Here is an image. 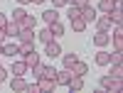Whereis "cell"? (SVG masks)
<instances>
[{
    "instance_id": "cell-1",
    "label": "cell",
    "mask_w": 123,
    "mask_h": 93,
    "mask_svg": "<svg viewBox=\"0 0 123 93\" xmlns=\"http://www.w3.org/2000/svg\"><path fill=\"white\" fill-rule=\"evenodd\" d=\"M101 88H108V91H121V78H113L111 74L101 76Z\"/></svg>"
},
{
    "instance_id": "cell-2",
    "label": "cell",
    "mask_w": 123,
    "mask_h": 93,
    "mask_svg": "<svg viewBox=\"0 0 123 93\" xmlns=\"http://www.w3.org/2000/svg\"><path fill=\"white\" fill-rule=\"evenodd\" d=\"M44 54L52 56V59L62 56V47H59V42H54V39H52V42H47V44H44Z\"/></svg>"
},
{
    "instance_id": "cell-3",
    "label": "cell",
    "mask_w": 123,
    "mask_h": 93,
    "mask_svg": "<svg viewBox=\"0 0 123 93\" xmlns=\"http://www.w3.org/2000/svg\"><path fill=\"white\" fill-rule=\"evenodd\" d=\"M108 42H111V34H108V32H104V29H98V32L94 34V44H96L98 49H104Z\"/></svg>"
},
{
    "instance_id": "cell-4",
    "label": "cell",
    "mask_w": 123,
    "mask_h": 93,
    "mask_svg": "<svg viewBox=\"0 0 123 93\" xmlns=\"http://www.w3.org/2000/svg\"><path fill=\"white\" fill-rule=\"evenodd\" d=\"M69 22H71V29H74V32H84V29L89 27V22L81 15H76V17H69Z\"/></svg>"
},
{
    "instance_id": "cell-5",
    "label": "cell",
    "mask_w": 123,
    "mask_h": 93,
    "mask_svg": "<svg viewBox=\"0 0 123 93\" xmlns=\"http://www.w3.org/2000/svg\"><path fill=\"white\" fill-rule=\"evenodd\" d=\"M108 20H111V22H116V25H121V22H123V7H121V3H116V5H113V10L108 12Z\"/></svg>"
},
{
    "instance_id": "cell-6",
    "label": "cell",
    "mask_w": 123,
    "mask_h": 93,
    "mask_svg": "<svg viewBox=\"0 0 123 93\" xmlns=\"http://www.w3.org/2000/svg\"><path fill=\"white\" fill-rule=\"evenodd\" d=\"M69 71H71V74H74V76H86V74H89V64H84V61L79 59V61H76V64L71 66Z\"/></svg>"
},
{
    "instance_id": "cell-7",
    "label": "cell",
    "mask_w": 123,
    "mask_h": 93,
    "mask_svg": "<svg viewBox=\"0 0 123 93\" xmlns=\"http://www.w3.org/2000/svg\"><path fill=\"white\" fill-rule=\"evenodd\" d=\"M69 91L71 93H74V91H81V88H84V76H74V74H71V78H69Z\"/></svg>"
},
{
    "instance_id": "cell-8",
    "label": "cell",
    "mask_w": 123,
    "mask_h": 93,
    "mask_svg": "<svg viewBox=\"0 0 123 93\" xmlns=\"http://www.w3.org/2000/svg\"><path fill=\"white\" fill-rule=\"evenodd\" d=\"M10 88H12V91H15V93H22V91H25V88H27V81H25V78H22V76H15V78H12V81H10Z\"/></svg>"
},
{
    "instance_id": "cell-9",
    "label": "cell",
    "mask_w": 123,
    "mask_h": 93,
    "mask_svg": "<svg viewBox=\"0 0 123 93\" xmlns=\"http://www.w3.org/2000/svg\"><path fill=\"white\" fill-rule=\"evenodd\" d=\"M57 88V83H54V81L52 78H37V91H54Z\"/></svg>"
},
{
    "instance_id": "cell-10",
    "label": "cell",
    "mask_w": 123,
    "mask_h": 93,
    "mask_svg": "<svg viewBox=\"0 0 123 93\" xmlns=\"http://www.w3.org/2000/svg\"><path fill=\"white\" fill-rule=\"evenodd\" d=\"M94 22H96V27H98V29H104V32H108V29H111V25H113V22L108 20V15H96V20H94Z\"/></svg>"
},
{
    "instance_id": "cell-11",
    "label": "cell",
    "mask_w": 123,
    "mask_h": 93,
    "mask_svg": "<svg viewBox=\"0 0 123 93\" xmlns=\"http://www.w3.org/2000/svg\"><path fill=\"white\" fill-rule=\"evenodd\" d=\"M22 61L27 64V69H32V66H37V64H39V54L32 49V51H27V54H25V59H22Z\"/></svg>"
},
{
    "instance_id": "cell-12",
    "label": "cell",
    "mask_w": 123,
    "mask_h": 93,
    "mask_svg": "<svg viewBox=\"0 0 123 93\" xmlns=\"http://www.w3.org/2000/svg\"><path fill=\"white\" fill-rule=\"evenodd\" d=\"M69 78H71V71H69V69H64V71H57V76H54L57 86H67V83H69Z\"/></svg>"
},
{
    "instance_id": "cell-13",
    "label": "cell",
    "mask_w": 123,
    "mask_h": 93,
    "mask_svg": "<svg viewBox=\"0 0 123 93\" xmlns=\"http://www.w3.org/2000/svg\"><path fill=\"white\" fill-rule=\"evenodd\" d=\"M17 39H20V42H35V29H25V27H20Z\"/></svg>"
},
{
    "instance_id": "cell-14",
    "label": "cell",
    "mask_w": 123,
    "mask_h": 93,
    "mask_svg": "<svg viewBox=\"0 0 123 93\" xmlns=\"http://www.w3.org/2000/svg\"><path fill=\"white\" fill-rule=\"evenodd\" d=\"M25 71H27V64H25V61H12L10 74H15V76H25Z\"/></svg>"
},
{
    "instance_id": "cell-15",
    "label": "cell",
    "mask_w": 123,
    "mask_h": 93,
    "mask_svg": "<svg viewBox=\"0 0 123 93\" xmlns=\"http://www.w3.org/2000/svg\"><path fill=\"white\" fill-rule=\"evenodd\" d=\"M81 17H84L86 22H94V20H96V7L84 5V7H81Z\"/></svg>"
},
{
    "instance_id": "cell-16",
    "label": "cell",
    "mask_w": 123,
    "mask_h": 93,
    "mask_svg": "<svg viewBox=\"0 0 123 93\" xmlns=\"http://www.w3.org/2000/svg\"><path fill=\"white\" fill-rule=\"evenodd\" d=\"M42 20H44L47 25H49V22H57V20H59V12H57V7H52V10H44V12H42Z\"/></svg>"
},
{
    "instance_id": "cell-17",
    "label": "cell",
    "mask_w": 123,
    "mask_h": 93,
    "mask_svg": "<svg viewBox=\"0 0 123 93\" xmlns=\"http://www.w3.org/2000/svg\"><path fill=\"white\" fill-rule=\"evenodd\" d=\"M17 32H20V25L12 22V20H7V22H5V34L7 37H17Z\"/></svg>"
},
{
    "instance_id": "cell-18",
    "label": "cell",
    "mask_w": 123,
    "mask_h": 93,
    "mask_svg": "<svg viewBox=\"0 0 123 93\" xmlns=\"http://www.w3.org/2000/svg\"><path fill=\"white\" fill-rule=\"evenodd\" d=\"M37 39H39L42 44H47V42H52V39H54V34L49 32V27H44V29H39V32H37Z\"/></svg>"
},
{
    "instance_id": "cell-19",
    "label": "cell",
    "mask_w": 123,
    "mask_h": 93,
    "mask_svg": "<svg viewBox=\"0 0 123 93\" xmlns=\"http://www.w3.org/2000/svg\"><path fill=\"white\" fill-rule=\"evenodd\" d=\"M3 54H7V56H17L20 54V44H3Z\"/></svg>"
},
{
    "instance_id": "cell-20",
    "label": "cell",
    "mask_w": 123,
    "mask_h": 93,
    "mask_svg": "<svg viewBox=\"0 0 123 93\" xmlns=\"http://www.w3.org/2000/svg\"><path fill=\"white\" fill-rule=\"evenodd\" d=\"M113 44H116V49H123V29H121V25H116V32H113Z\"/></svg>"
},
{
    "instance_id": "cell-21",
    "label": "cell",
    "mask_w": 123,
    "mask_h": 93,
    "mask_svg": "<svg viewBox=\"0 0 123 93\" xmlns=\"http://www.w3.org/2000/svg\"><path fill=\"white\" fill-rule=\"evenodd\" d=\"M94 61H96L98 66H108V64H111V56H108V51H98Z\"/></svg>"
},
{
    "instance_id": "cell-22",
    "label": "cell",
    "mask_w": 123,
    "mask_h": 93,
    "mask_svg": "<svg viewBox=\"0 0 123 93\" xmlns=\"http://www.w3.org/2000/svg\"><path fill=\"white\" fill-rule=\"evenodd\" d=\"M49 32H52L54 37H62V34H64V25H62L59 20H57V22H49Z\"/></svg>"
},
{
    "instance_id": "cell-23",
    "label": "cell",
    "mask_w": 123,
    "mask_h": 93,
    "mask_svg": "<svg viewBox=\"0 0 123 93\" xmlns=\"http://www.w3.org/2000/svg\"><path fill=\"white\" fill-rule=\"evenodd\" d=\"M62 61H64V69H71V66H74L76 61H79V56L74 54V51H71V54H64V56H62Z\"/></svg>"
},
{
    "instance_id": "cell-24",
    "label": "cell",
    "mask_w": 123,
    "mask_h": 93,
    "mask_svg": "<svg viewBox=\"0 0 123 93\" xmlns=\"http://www.w3.org/2000/svg\"><path fill=\"white\" fill-rule=\"evenodd\" d=\"M25 15H27V10H25V7H15V10H12V22L20 25V22L25 20Z\"/></svg>"
},
{
    "instance_id": "cell-25",
    "label": "cell",
    "mask_w": 123,
    "mask_h": 93,
    "mask_svg": "<svg viewBox=\"0 0 123 93\" xmlns=\"http://www.w3.org/2000/svg\"><path fill=\"white\" fill-rule=\"evenodd\" d=\"M35 25H37L35 15H25V20L20 22V27H25V29H35Z\"/></svg>"
},
{
    "instance_id": "cell-26",
    "label": "cell",
    "mask_w": 123,
    "mask_h": 93,
    "mask_svg": "<svg viewBox=\"0 0 123 93\" xmlns=\"http://www.w3.org/2000/svg\"><path fill=\"white\" fill-rule=\"evenodd\" d=\"M113 5H116L113 0H101V3H98V10H101V12H106V15H108L111 10H113Z\"/></svg>"
},
{
    "instance_id": "cell-27",
    "label": "cell",
    "mask_w": 123,
    "mask_h": 93,
    "mask_svg": "<svg viewBox=\"0 0 123 93\" xmlns=\"http://www.w3.org/2000/svg\"><path fill=\"white\" fill-rule=\"evenodd\" d=\"M108 56H111V64H121L123 61V49H116L113 54H108Z\"/></svg>"
},
{
    "instance_id": "cell-28",
    "label": "cell",
    "mask_w": 123,
    "mask_h": 93,
    "mask_svg": "<svg viewBox=\"0 0 123 93\" xmlns=\"http://www.w3.org/2000/svg\"><path fill=\"white\" fill-rule=\"evenodd\" d=\"M111 76H113V78H123V66H121V64H113V69H111Z\"/></svg>"
},
{
    "instance_id": "cell-29",
    "label": "cell",
    "mask_w": 123,
    "mask_h": 93,
    "mask_svg": "<svg viewBox=\"0 0 123 93\" xmlns=\"http://www.w3.org/2000/svg\"><path fill=\"white\" fill-rule=\"evenodd\" d=\"M67 5H71V7H84V5H89V0H67Z\"/></svg>"
},
{
    "instance_id": "cell-30",
    "label": "cell",
    "mask_w": 123,
    "mask_h": 93,
    "mask_svg": "<svg viewBox=\"0 0 123 93\" xmlns=\"http://www.w3.org/2000/svg\"><path fill=\"white\" fill-rule=\"evenodd\" d=\"M52 7H57V10L59 7H67V0H52Z\"/></svg>"
},
{
    "instance_id": "cell-31",
    "label": "cell",
    "mask_w": 123,
    "mask_h": 93,
    "mask_svg": "<svg viewBox=\"0 0 123 93\" xmlns=\"http://www.w3.org/2000/svg\"><path fill=\"white\" fill-rule=\"evenodd\" d=\"M7 74H10V71H7V69H3V66H0V83H3V81H7Z\"/></svg>"
},
{
    "instance_id": "cell-32",
    "label": "cell",
    "mask_w": 123,
    "mask_h": 93,
    "mask_svg": "<svg viewBox=\"0 0 123 93\" xmlns=\"http://www.w3.org/2000/svg\"><path fill=\"white\" fill-rule=\"evenodd\" d=\"M5 39H7V34H5V27H0V44H5Z\"/></svg>"
},
{
    "instance_id": "cell-33",
    "label": "cell",
    "mask_w": 123,
    "mask_h": 93,
    "mask_svg": "<svg viewBox=\"0 0 123 93\" xmlns=\"http://www.w3.org/2000/svg\"><path fill=\"white\" fill-rule=\"evenodd\" d=\"M5 22H7V17H5L3 12H0V27H5Z\"/></svg>"
},
{
    "instance_id": "cell-34",
    "label": "cell",
    "mask_w": 123,
    "mask_h": 93,
    "mask_svg": "<svg viewBox=\"0 0 123 93\" xmlns=\"http://www.w3.org/2000/svg\"><path fill=\"white\" fill-rule=\"evenodd\" d=\"M17 3H20V5H27V3H32V0H17Z\"/></svg>"
},
{
    "instance_id": "cell-35",
    "label": "cell",
    "mask_w": 123,
    "mask_h": 93,
    "mask_svg": "<svg viewBox=\"0 0 123 93\" xmlns=\"http://www.w3.org/2000/svg\"><path fill=\"white\" fill-rule=\"evenodd\" d=\"M32 3H35V5H42V3H44V0H32Z\"/></svg>"
},
{
    "instance_id": "cell-36",
    "label": "cell",
    "mask_w": 123,
    "mask_h": 93,
    "mask_svg": "<svg viewBox=\"0 0 123 93\" xmlns=\"http://www.w3.org/2000/svg\"><path fill=\"white\" fill-rule=\"evenodd\" d=\"M0 56H3V44H0Z\"/></svg>"
},
{
    "instance_id": "cell-37",
    "label": "cell",
    "mask_w": 123,
    "mask_h": 93,
    "mask_svg": "<svg viewBox=\"0 0 123 93\" xmlns=\"http://www.w3.org/2000/svg\"><path fill=\"white\" fill-rule=\"evenodd\" d=\"M113 3H121V0H113Z\"/></svg>"
}]
</instances>
